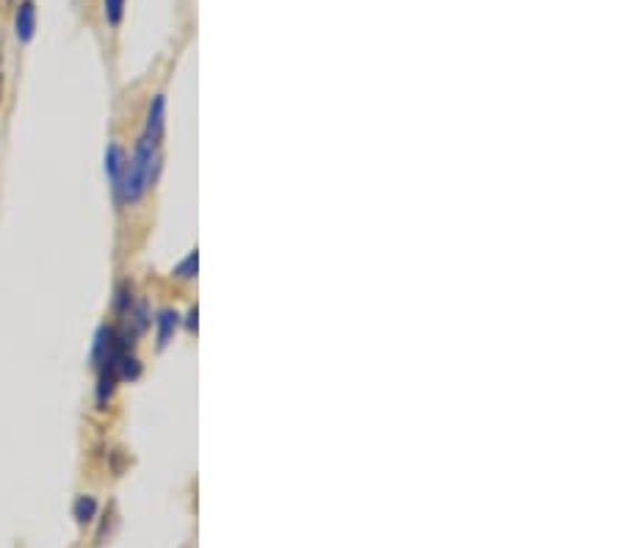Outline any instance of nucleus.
<instances>
[{
    "label": "nucleus",
    "instance_id": "39448f33",
    "mask_svg": "<svg viewBox=\"0 0 622 548\" xmlns=\"http://www.w3.org/2000/svg\"><path fill=\"white\" fill-rule=\"evenodd\" d=\"M142 377V361L136 357V352H125V357L120 361V383H133V379Z\"/></svg>",
    "mask_w": 622,
    "mask_h": 548
},
{
    "label": "nucleus",
    "instance_id": "6e6552de",
    "mask_svg": "<svg viewBox=\"0 0 622 548\" xmlns=\"http://www.w3.org/2000/svg\"><path fill=\"white\" fill-rule=\"evenodd\" d=\"M125 3L128 0H103V11H105V20H109L111 28H116L125 17Z\"/></svg>",
    "mask_w": 622,
    "mask_h": 548
},
{
    "label": "nucleus",
    "instance_id": "7ed1b4c3",
    "mask_svg": "<svg viewBox=\"0 0 622 548\" xmlns=\"http://www.w3.org/2000/svg\"><path fill=\"white\" fill-rule=\"evenodd\" d=\"M125 166H128V155L120 144H109L105 150V175H109L111 192H114V200L120 197L122 189V177H125Z\"/></svg>",
    "mask_w": 622,
    "mask_h": 548
},
{
    "label": "nucleus",
    "instance_id": "0eeeda50",
    "mask_svg": "<svg viewBox=\"0 0 622 548\" xmlns=\"http://www.w3.org/2000/svg\"><path fill=\"white\" fill-rule=\"evenodd\" d=\"M197 270H200V255H197V250H192V253H188L186 258L175 266V272L172 274H175L177 280H194L197 277Z\"/></svg>",
    "mask_w": 622,
    "mask_h": 548
},
{
    "label": "nucleus",
    "instance_id": "1a4fd4ad",
    "mask_svg": "<svg viewBox=\"0 0 622 548\" xmlns=\"http://www.w3.org/2000/svg\"><path fill=\"white\" fill-rule=\"evenodd\" d=\"M133 302H136V296H133V285L131 283H122L120 288H116V300H114V311L120 313H125L128 307L133 305Z\"/></svg>",
    "mask_w": 622,
    "mask_h": 548
},
{
    "label": "nucleus",
    "instance_id": "f03ea898",
    "mask_svg": "<svg viewBox=\"0 0 622 548\" xmlns=\"http://www.w3.org/2000/svg\"><path fill=\"white\" fill-rule=\"evenodd\" d=\"M37 33V3L33 0H20L14 11V37L20 44H28Z\"/></svg>",
    "mask_w": 622,
    "mask_h": 548
},
{
    "label": "nucleus",
    "instance_id": "20e7f679",
    "mask_svg": "<svg viewBox=\"0 0 622 548\" xmlns=\"http://www.w3.org/2000/svg\"><path fill=\"white\" fill-rule=\"evenodd\" d=\"M155 327H159V349H164L172 341V335L177 333V327H181V313H177L175 307H164V311H159V316H155Z\"/></svg>",
    "mask_w": 622,
    "mask_h": 548
},
{
    "label": "nucleus",
    "instance_id": "9d476101",
    "mask_svg": "<svg viewBox=\"0 0 622 548\" xmlns=\"http://www.w3.org/2000/svg\"><path fill=\"white\" fill-rule=\"evenodd\" d=\"M186 327H188V329H197V307H194V311H188Z\"/></svg>",
    "mask_w": 622,
    "mask_h": 548
},
{
    "label": "nucleus",
    "instance_id": "423d86ee",
    "mask_svg": "<svg viewBox=\"0 0 622 548\" xmlns=\"http://www.w3.org/2000/svg\"><path fill=\"white\" fill-rule=\"evenodd\" d=\"M72 513H75V521L78 524L94 521V516H98V501H94L92 496H78L75 507H72Z\"/></svg>",
    "mask_w": 622,
    "mask_h": 548
},
{
    "label": "nucleus",
    "instance_id": "f257e3e1",
    "mask_svg": "<svg viewBox=\"0 0 622 548\" xmlns=\"http://www.w3.org/2000/svg\"><path fill=\"white\" fill-rule=\"evenodd\" d=\"M161 172V139L147 136L142 133L136 144V153L128 159L125 177H122L120 197L116 205H133L139 200H144V194L155 186Z\"/></svg>",
    "mask_w": 622,
    "mask_h": 548
}]
</instances>
